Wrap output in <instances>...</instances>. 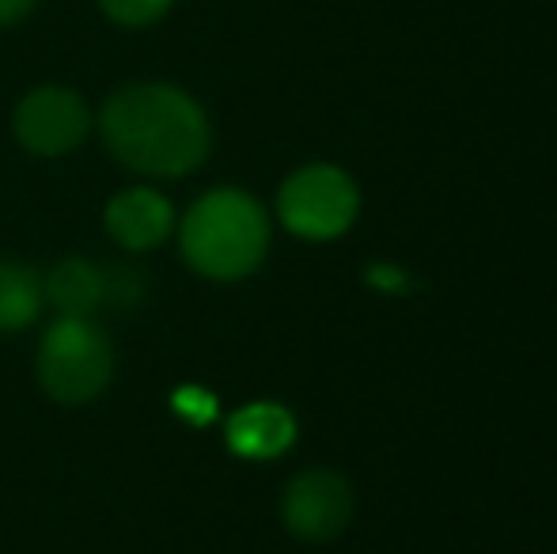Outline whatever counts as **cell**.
Wrapping results in <instances>:
<instances>
[{
  "label": "cell",
  "instance_id": "obj_1",
  "mask_svg": "<svg viewBox=\"0 0 557 554\" xmlns=\"http://www.w3.org/2000/svg\"><path fill=\"white\" fill-rule=\"evenodd\" d=\"M114 160L140 175L178 178L201 168L213 148V126L194 96L171 84H129L99 114Z\"/></svg>",
  "mask_w": 557,
  "mask_h": 554
},
{
  "label": "cell",
  "instance_id": "obj_2",
  "mask_svg": "<svg viewBox=\"0 0 557 554\" xmlns=\"http://www.w3.org/2000/svg\"><path fill=\"white\" fill-rule=\"evenodd\" d=\"M270 247L265 209L243 190H209L186 209L183 255L198 274L239 281L255 274Z\"/></svg>",
  "mask_w": 557,
  "mask_h": 554
},
{
  "label": "cell",
  "instance_id": "obj_3",
  "mask_svg": "<svg viewBox=\"0 0 557 554\" xmlns=\"http://www.w3.org/2000/svg\"><path fill=\"white\" fill-rule=\"evenodd\" d=\"M38 384L65 407L96 399L114 377V349L103 327L88 316H61L38 342Z\"/></svg>",
  "mask_w": 557,
  "mask_h": 554
},
{
  "label": "cell",
  "instance_id": "obj_4",
  "mask_svg": "<svg viewBox=\"0 0 557 554\" xmlns=\"http://www.w3.org/2000/svg\"><path fill=\"white\" fill-rule=\"evenodd\" d=\"M357 183L334 163H311L285 178L277 194V213L288 232L304 239H334L357 221Z\"/></svg>",
  "mask_w": 557,
  "mask_h": 554
},
{
  "label": "cell",
  "instance_id": "obj_5",
  "mask_svg": "<svg viewBox=\"0 0 557 554\" xmlns=\"http://www.w3.org/2000/svg\"><path fill=\"white\" fill-rule=\"evenodd\" d=\"M91 111L76 91L46 84L23 96L15 107V137L35 156H65L88 137Z\"/></svg>",
  "mask_w": 557,
  "mask_h": 554
},
{
  "label": "cell",
  "instance_id": "obj_6",
  "mask_svg": "<svg viewBox=\"0 0 557 554\" xmlns=\"http://www.w3.org/2000/svg\"><path fill=\"white\" fill-rule=\"evenodd\" d=\"M281 517L293 535L308 543H326L345 532L352 520V487L337 471L315 467L288 482Z\"/></svg>",
  "mask_w": 557,
  "mask_h": 554
},
{
  "label": "cell",
  "instance_id": "obj_7",
  "mask_svg": "<svg viewBox=\"0 0 557 554\" xmlns=\"http://www.w3.org/2000/svg\"><path fill=\"white\" fill-rule=\"evenodd\" d=\"M171 224H175V209L163 194L156 190H122L107 206V232L122 251H148L160 239H168Z\"/></svg>",
  "mask_w": 557,
  "mask_h": 554
},
{
  "label": "cell",
  "instance_id": "obj_8",
  "mask_svg": "<svg viewBox=\"0 0 557 554\" xmlns=\"http://www.w3.org/2000/svg\"><path fill=\"white\" fill-rule=\"evenodd\" d=\"M296 441V418L281 403H250L227 421V444L243 459H277Z\"/></svg>",
  "mask_w": 557,
  "mask_h": 554
},
{
  "label": "cell",
  "instance_id": "obj_9",
  "mask_svg": "<svg viewBox=\"0 0 557 554\" xmlns=\"http://www.w3.org/2000/svg\"><path fill=\"white\" fill-rule=\"evenodd\" d=\"M42 296L61 316H91L103 304V267L84 259H65L46 274Z\"/></svg>",
  "mask_w": 557,
  "mask_h": 554
},
{
  "label": "cell",
  "instance_id": "obj_10",
  "mask_svg": "<svg viewBox=\"0 0 557 554\" xmlns=\"http://www.w3.org/2000/svg\"><path fill=\"white\" fill-rule=\"evenodd\" d=\"M42 278L20 262H0V331H23L42 311Z\"/></svg>",
  "mask_w": 557,
  "mask_h": 554
},
{
  "label": "cell",
  "instance_id": "obj_11",
  "mask_svg": "<svg viewBox=\"0 0 557 554\" xmlns=\"http://www.w3.org/2000/svg\"><path fill=\"white\" fill-rule=\"evenodd\" d=\"M148 293V278L140 267L117 262V267H103V304L107 308H137L140 296Z\"/></svg>",
  "mask_w": 557,
  "mask_h": 554
},
{
  "label": "cell",
  "instance_id": "obj_12",
  "mask_svg": "<svg viewBox=\"0 0 557 554\" xmlns=\"http://www.w3.org/2000/svg\"><path fill=\"white\" fill-rule=\"evenodd\" d=\"M175 0H99L107 15L122 27H148V23L160 20Z\"/></svg>",
  "mask_w": 557,
  "mask_h": 554
},
{
  "label": "cell",
  "instance_id": "obj_13",
  "mask_svg": "<svg viewBox=\"0 0 557 554\" xmlns=\"http://www.w3.org/2000/svg\"><path fill=\"white\" fill-rule=\"evenodd\" d=\"M175 403H178V415L198 421V426L216 415V399H213V395H206V392H198V387H186V392H178Z\"/></svg>",
  "mask_w": 557,
  "mask_h": 554
},
{
  "label": "cell",
  "instance_id": "obj_14",
  "mask_svg": "<svg viewBox=\"0 0 557 554\" xmlns=\"http://www.w3.org/2000/svg\"><path fill=\"white\" fill-rule=\"evenodd\" d=\"M38 0H0V27H12V23L27 20L35 12Z\"/></svg>",
  "mask_w": 557,
  "mask_h": 554
}]
</instances>
